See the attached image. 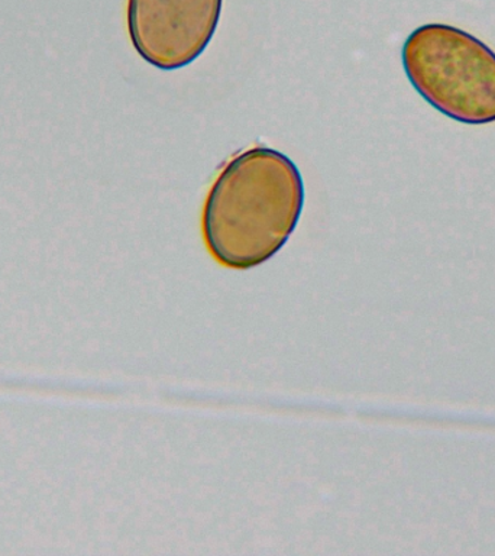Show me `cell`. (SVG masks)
Here are the masks:
<instances>
[{
  "mask_svg": "<svg viewBox=\"0 0 495 556\" xmlns=\"http://www.w3.org/2000/svg\"><path fill=\"white\" fill-rule=\"evenodd\" d=\"M224 0H129L135 51L155 68L173 72L198 60L219 25Z\"/></svg>",
  "mask_w": 495,
  "mask_h": 556,
  "instance_id": "3957f363",
  "label": "cell"
},
{
  "mask_svg": "<svg viewBox=\"0 0 495 556\" xmlns=\"http://www.w3.org/2000/svg\"><path fill=\"white\" fill-rule=\"evenodd\" d=\"M304 181L293 160L267 147L230 160L208 191L203 237L225 267L250 269L271 260L297 228Z\"/></svg>",
  "mask_w": 495,
  "mask_h": 556,
  "instance_id": "6da1fadb",
  "label": "cell"
},
{
  "mask_svg": "<svg viewBox=\"0 0 495 556\" xmlns=\"http://www.w3.org/2000/svg\"><path fill=\"white\" fill-rule=\"evenodd\" d=\"M404 73L436 111L460 124L495 122V52L467 30L426 24L402 50Z\"/></svg>",
  "mask_w": 495,
  "mask_h": 556,
  "instance_id": "7a4b0ae2",
  "label": "cell"
}]
</instances>
